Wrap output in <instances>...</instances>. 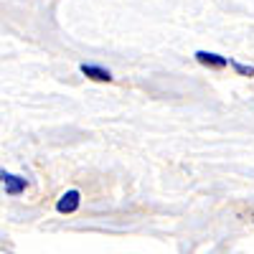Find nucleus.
I'll return each instance as SVG.
<instances>
[{
    "instance_id": "1",
    "label": "nucleus",
    "mask_w": 254,
    "mask_h": 254,
    "mask_svg": "<svg viewBox=\"0 0 254 254\" xmlns=\"http://www.w3.org/2000/svg\"><path fill=\"white\" fill-rule=\"evenodd\" d=\"M193 56H196L198 64H203V66H208V69H224V66H229V59L226 56L214 54V51H206V49H198Z\"/></svg>"
},
{
    "instance_id": "4",
    "label": "nucleus",
    "mask_w": 254,
    "mask_h": 254,
    "mask_svg": "<svg viewBox=\"0 0 254 254\" xmlns=\"http://www.w3.org/2000/svg\"><path fill=\"white\" fill-rule=\"evenodd\" d=\"M3 183H5V193H10V196H20L26 190V178H20L15 173L3 171Z\"/></svg>"
},
{
    "instance_id": "2",
    "label": "nucleus",
    "mask_w": 254,
    "mask_h": 254,
    "mask_svg": "<svg viewBox=\"0 0 254 254\" xmlns=\"http://www.w3.org/2000/svg\"><path fill=\"white\" fill-rule=\"evenodd\" d=\"M79 206H81V193L79 190H66V193L56 201L59 214H74V211H79Z\"/></svg>"
},
{
    "instance_id": "6",
    "label": "nucleus",
    "mask_w": 254,
    "mask_h": 254,
    "mask_svg": "<svg viewBox=\"0 0 254 254\" xmlns=\"http://www.w3.org/2000/svg\"><path fill=\"white\" fill-rule=\"evenodd\" d=\"M0 181H3V173H0Z\"/></svg>"
},
{
    "instance_id": "3",
    "label": "nucleus",
    "mask_w": 254,
    "mask_h": 254,
    "mask_svg": "<svg viewBox=\"0 0 254 254\" xmlns=\"http://www.w3.org/2000/svg\"><path fill=\"white\" fill-rule=\"evenodd\" d=\"M79 71L92 81H112V71L104 69V66H97V64H81Z\"/></svg>"
},
{
    "instance_id": "5",
    "label": "nucleus",
    "mask_w": 254,
    "mask_h": 254,
    "mask_svg": "<svg viewBox=\"0 0 254 254\" xmlns=\"http://www.w3.org/2000/svg\"><path fill=\"white\" fill-rule=\"evenodd\" d=\"M229 64L234 66L237 74H242V76H254V66H247V64H239V61H234V59H229Z\"/></svg>"
}]
</instances>
